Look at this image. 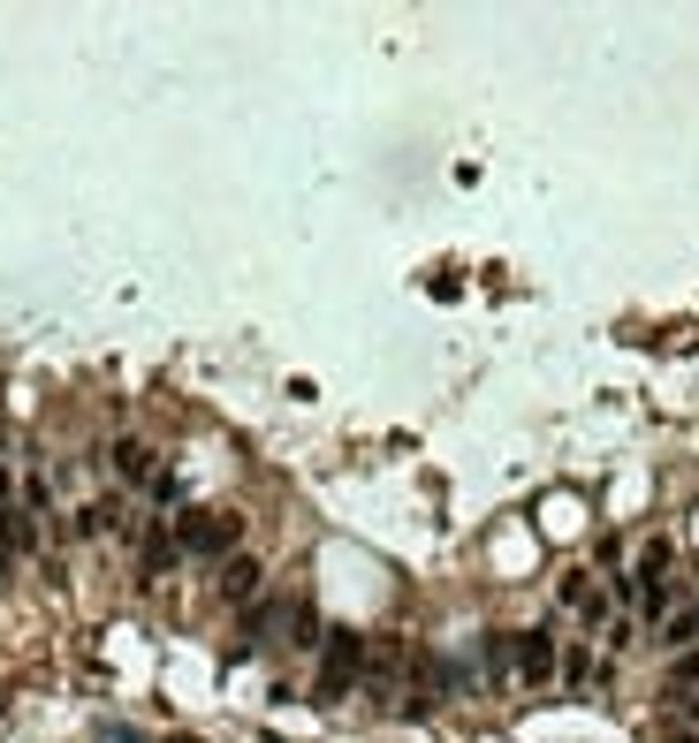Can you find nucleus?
<instances>
[{
	"label": "nucleus",
	"mask_w": 699,
	"mask_h": 743,
	"mask_svg": "<svg viewBox=\"0 0 699 743\" xmlns=\"http://www.w3.org/2000/svg\"><path fill=\"white\" fill-rule=\"evenodd\" d=\"M495 668H502L510 683H532V691H540V683H547L562 660H555V637H547V630H524V637H502Z\"/></svg>",
	"instance_id": "obj_1"
},
{
	"label": "nucleus",
	"mask_w": 699,
	"mask_h": 743,
	"mask_svg": "<svg viewBox=\"0 0 699 743\" xmlns=\"http://www.w3.org/2000/svg\"><path fill=\"white\" fill-rule=\"evenodd\" d=\"M236 539H244V516H228V508H205V516H182V524H175V547H182V554H205V562L228 554Z\"/></svg>",
	"instance_id": "obj_2"
},
{
	"label": "nucleus",
	"mask_w": 699,
	"mask_h": 743,
	"mask_svg": "<svg viewBox=\"0 0 699 743\" xmlns=\"http://www.w3.org/2000/svg\"><path fill=\"white\" fill-rule=\"evenodd\" d=\"M357 668H365V645H357V637H335V652H328V675H320V698H343Z\"/></svg>",
	"instance_id": "obj_3"
},
{
	"label": "nucleus",
	"mask_w": 699,
	"mask_h": 743,
	"mask_svg": "<svg viewBox=\"0 0 699 743\" xmlns=\"http://www.w3.org/2000/svg\"><path fill=\"white\" fill-rule=\"evenodd\" d=\"M107 463H115V478H122V486H153V478H161V463H153V447H145V441L107 447Z\"/></svg>",
	"instance_id": "obj_4"
},
{
	"label": "nucleus",
	"mask_w": 699,
	"mask_h": 743,
	"mask_svg": "<svg viewBox=\"0 0 699 743\" xmlns=\"http://www.w3.org/2000/svg\"><path fill=\"white\" fill-rule=\"evenodd\" d=\"M662 698L685 714V706H699V652H677V668H670V683H662Z\"/></svg>",
	"instance_id": "obj_5"
},
{
	"label": "nucleus",
	"mask_w": 699,
	"mask_h": 743,
	"mask_svg": "<svg viewBox=\"0 0 699 743\" xmlns=\"http://www.w3.org/2000/svg\"><path fill=\"white\" fill-rule=\"evenodd\" d=\"M662 645L670 652H699V607H670L662 614Z\"/></svg>",
	"instance_id": "obj_6"
},
{
	"label": "nucleus",
	"mask_w": 699,
	"mask_h": 743,
	"mask_svg": "<svg viewBox=\"0 0 699 743\" xmlns=\"http://www.w3.org/2000/svg\"><path fill=\"white\" fill-rule=\"evenodd\" d=\"M221 592H228V599H251V592H259V562L228 554V562H221Z\"/></svg>",
	"instance_id": "obj_7"
}]
</instances>
